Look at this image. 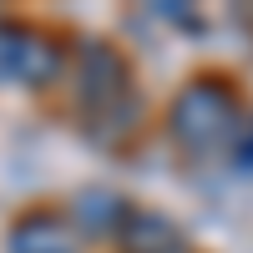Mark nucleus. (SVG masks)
<instances>
[{"label": "nucleus", "mask_w": 253, "mask_h": 253, "mask_svg": "<svg viewBox=\"0 0 253 253\" xmlns=\"http://www.w3.org/2000/svg\"><path fill=\"white\" fill-rule=\"evenodd\" d=\"M233 132V101L218 86H187L172 107V137L187 142L193 152H208Z\"/></svg>", "instance_id": "1"}, {"label": "nucleus", "mask_w": 253, "mask_h": 253, "mask_svg": "<svg viewBox=\"0 0 253 253\" xmlns=\"http://www.w3.org/2000/svg\"><path fill=\"white\" fill-rule=\"evenodd\" d=\"M126 96V71H122V61L117 51L107 46H86L76 61V101H81V112H107Z\"/></svg>", "instance_id": "2"}, {"label": "nucleus", "mask_w": 253, "mask_h": 253, "mask_svg": "<svg viewBox=\"0 0 253 253\" xmlns=\"http://www.w3.org/2000/svg\"><path fill=\"white\" fill-rule=\"evenodd\" d=\"M10 253H76V228L61 213H31L10 228Z\"/></svg>", "instance_id": "3"}, {"label": "nucleus", "mask_w": 253, "mask_h": 253, "mask_svg": "<svg viewBox=\"0 0 253 253\" xmlns=\"http://www.w3.org/2000/svg\"><path fill=\"white\" fill-rule=\"evenodd\" d=\"M122 248L126 253H182V238H177V228L167 223L162 213L132 208L126 223H122Z\"/></svg>", "instance_id": "4"}, {"label": "nucleus", "mask_w": 253, "mask_h": 253, "mask_svg": "<svg viewBox=\"0 0 253 253\" xmlns=\"http://www.w3.org/2000/svg\"><path fill=\"white\" fill-rule=\"evenodd\" d=\"M71 223L81 228V233H91V238L122 233V223H126V203H122L117 193H107V187H86V193L76 198V208H71Z\"/></svg>", "instance_id": "5"}, {"label": "nucleus", "mask_w": 253, "mask_h": 253, "mask_svg": "<svg viewBox=\"0 0 253 253\" xmlns=\"http://www.w3.org/2000/svg\"><path fill=\"white\" fill-rule=\"evenodd\" d=\"M61 46H51V41H41V36H26V51H20V81H31V86H41V81H51L61 71Z\"/></svg>", "instance_id": "6"}, {"label": "nucleus", "mask_w": 253, "mask_h": 253, "mask_svg": "<svg viewBox=\"0 0 253 253\" xmlns=\"http://www.w3.org/2000/svg\"><path fill=\"white\" fill-rule=\"evenodd\" d=\"M26 26H10V20H0V81L20 71V51H26Z\"/></svg>", "instance_id": "7"}]
</instances>
